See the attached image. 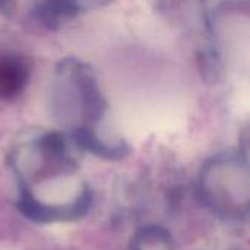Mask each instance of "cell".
I'll use <instances>...</instances> for the list:
<instances>
[{
  "mask_svg": "<svg viewBox=\"0 0 250 250\" xmlns=\"http://www.w3.org/2000/svg\"><path fill=\"white\" fill-rule=\"evenodd\" d=\"M249 173L245 163L234 157L211 161L202 171L201 196L218 215L242 220L249 211Z\"/></svg>",
  "mask_w": 250,
  "mask_h": 250,
  "instance_id": "6da1fadb",
  "label": "cell"
},
{
  "mask_svg": "<svg viewBox=\"0 0 250 250\" xmlns=\"http://www.w3.org/2000/svg\"><path fill=\"white\" fill-rule=\"evenodd\" d=\"M91 207H92V192L86 188V185L75 199L63 204L42 202L37 199L28 188L23 186L19 188L18 208L26 218L35 223L50 224V223L73 221L86 215Z\"/></svg>",
  "mask_w": 250,
  "mask_h": 250,
  "instance_id": "7a4b0ae2",
  "label": "cell"
},
{
  "mask_svg": "<svg viewBox=\"0 0 250 250\" xmlns=\"http://www.w3.org/2000/svg\"><path fill=\"white\" fill-rule=\"evenodd\" d=\"M29 78L28 64L18 56H0V98L9 100L19 95Z\"/></svg>",
  "mask_w": 250,
  "mask_h": 250,
  "instance_id": "3957f363",
  "label": "cell"
},
{
  "mask_svg": "<svg viewBox=\"0 0 250 250\" xmlns=\"http://www.w3.org/2000/svg\"><path fill=\"white\" fill-rule=\"evenodd\" d=\"M72 136L79 148L104 160H120L129 154V146L123 141L107 142L86 126L75 129Z\"/></svg>",
  "mask_w": 250,
  "mask_h": 250,
  "instance_id": "277c9868",
  "label": "cell"
},
{
  "mask_svg": "<svg viewBox=\"0 0 250 250\" xmlns=\"http://www.w3.org/2000/svg\"><path fill=\"white\" fill-rule=\"evenodd\" d=\"M132 250H174V240L167 229L146 226L132 239Z\"/></svg>",
  "mask_w": 250,
  "mask_h": 250,
  "instance_id": "5b68a950",
  "label": "cell"
}]
</instances>
